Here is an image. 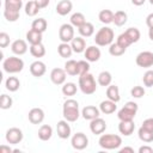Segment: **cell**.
Instances as JSON below:
<instances>
[{"label":"cell","mask_w":153,"mask_h":153,"mask_svg":"<svg viewBox=\"0 0 153 153\" xmlns=\"http://www.w3.org/2000/svg\"><path fill=\"white\" fill-rule=\"evenodd\" d=\"M62 115H63V118L66 121H68V122H75L79 118V116H80L79 103L75 99H67L63 103Z\"/></svg>","instance_id":"6da1fadb"},{"label":"cell","mask_w":153,"mask_h":153,"mask_svg":"<svg viewBox=\"0 0 153 153\" xmlns=\"http://www.w3.org/2000/svg\"><path fill=\"white\" fill-rule=\"evenodd\" d=\"M79 88L84 94H92L97 90V82L91 73L79 75Z\"/></svg>","instance_id":"7a4b0ae2"},{"label":"cell","mask_w":153,"mask_h":153,"mask_svg":"<svg viewBox=\"0 0 153 153\" xmlns=\"http://www.w3.org/2000/svg\"><path fill=\"white\" fill-rule=\"evenodd\" d=\"M98 143L104 149H117L122 145V137L116 134H102Z\"/></svg>","instance_id":"3957f363"},{"label":"cell","mask_w":153,"mask_h":153,"mask_svg":"<svg viewBox=\"0 0 153 153\" xmlns=\"http://www.w3.org/2000/svg\"><path fill=\"white\" fill-rule=\"evenodd\" d=\"M114 37H115V33H114L112 29L104 26L97 31V33L94 36V42L99 47H106L112 43Z\"/></svg>","instance_id":"277c9868"},{"label":"cell","mask_w":153,"mask_h":153,"mask_svg":"<svg viewBox=\"0 0 153 153\" xmlns=\"http://www.w3.org/2000/svg\"><path fill=\"white\" fill-rule=\"evenodd\" d=\"M137 104L135 102H127L124 106L117 112V117L120 121H133L137 112Z\"/></svg>","instance_id":"5b68a950"},{"label":"cell","mask_w":153,"mask_h":153,"mask_svg":"<svg viewBox=\"0 0 153 153\" xmlns=\"http://www.w3.org/2000/svg\"><path fill=\"white\" fill-rule=\"evenodd\" d=\"M2 67H4V71L7 73H11V74L19 73L24 68V61L20 57L10 56L2 62Z\"/></svg>","instance_id":"8992f818"},{"label":"cell","mask_w":153,"mask_h":153,"mask_svg":"<svg viewBox=\"0 0 153 153\" xmlns=\"http://www.w3.org/2000/svg\"><path fill=\"white\" fill-rule=\"evenodd\" d=\"M71 143H72V147L76 151H82L85 149L87 146H88V139L87 136L84 134V133H75L73 136H72V140H71Z\"/></svg>","instance_id":"52a82bcc"},{"label":"cell","mask_w":153,"mask_h":153,"mask_svg":"<svg viewBox=\"0 0 153 153\" xmlns=\"http://www.w3.org/2000/svg\"><path fill=\"white\" fill-rule=\"evenodd\" d=\"M59 38L63 43L72 42L74 38V26L72 24H62L59 30Z\"/></svg>","instance_id":"ba28073f"},{"label":"cell","mask_w":153,"mask_h":153,"mask_svg":"<svg viewBox=\"0 0 153 153\" xmlns=\"http://www.w3.org/2000/svg\"><path fill=\"white\" fill-rule=\"evenodd\" d=\"M135 62L139 67L142 68H149L153 66V53L152 51H141L137 54Z\"/></svg>","instance_id":"9c48e42d"},{"label":"cell","mask_w":153,"mask_h":153,"mask_svg":"<svg viewBox=\"0 0 153 153\" xmlns=\"http://www.w3.org/2000/svg\"><path fill=\"white\" fill-rule=\"evenodd\" d=\"M5 137L10 145H17L23 140V131L17 127H12L6 131Z\"/></svg>","instance_id":"30bf717a"},{"label":"cell","mask_w":153,"mask_h":153,"mask_svg":"<svg viewBox=\"0 0 153 153\" xmlns=\"http://www.w3.org/2000/svg\"><path fill=\"white\" fill-rule=\"evenodd\" d=\"M106 129V123L103 118L97 117L90 122V130L94 135H102Z\"/></svg>","instance_id":"8fae6325"},{"label":"cell","mask_w":153,"mask_h":153,"mask_svg":"<svg viewBox=\"0 0 153 153\" xmlns=\"http://www.w3.org/2000/svg\"><path fill=\"white\" fill-rule=\"evenodd\" d=\"M56 131L60 139H68L71 136V127L68 124V121L66 120L59 121L56 124Z\"/></svg>","instance_id":"7c38bea8"},{"label":"cell","mask_w":153,"mask_h":153,"mask_svg":"<svg viewBox=\"0 0 153 153\" xmlns=\"http://www.w3.org/2000/svg\"><path fill=\"white\" fill-rule=\"evenodd\" d=\"M66 71L62 68H54L50 72V80L55 85H62L66 81Z\"/></svg>","instance_id":"4fadbf2b"},{"label":"cell","mask_w":153,"mask_h":153,"mask_svg":"<svg viewBox=\"0 0 153 153\" xmlns=\"http://www.w3.org/2000/svg\"><path fill=\"white\" fill-rule=\"evenodd\" d=\"M27 118L32 124H39L44 120V111L41 108H32L29 111Z\"/></svg>","instance_id":"5bb4252c"},{"label":"cell","mask_w":153,"mask_h":153,"mask_svg":"<svg viewBox=\"0 0 153 153\" xmlns=\"http://www.w3.org/2000/svg\"><path fill=\"white\" fill-rule=\"evenodd\" d=\"M84 55L88 62H97L100 59V50L96 45H90L85 49Z\"/></svg>","instance_id":"9a60e30c"},{"label":"cell","mask_w":153,"mask_h":153,"mask_svg":"<svg viewBox=\"0 0 153 153\" xmlns=\"http://www.w3.org/2000/svg\"><path fill=\"white\" fill-rule=\"evenodd\" d=\"M45 71H47L45 63L39 61V60H37L30 65V73L36 78H41L42 75H44Z\"/></svg>","instance_id":"2e32d148"},{"label":"cell","mask_w":153,"mask_h":153,"mask_svg":"<svg viewBox=\"0 0 153 153\" xmlns=\"http://www.w3.org/2000/svg\"><path fill=\"white\" fill-rule=\"evenodd\" d=\"M99 112H100V110L98 108H96L93 105H86L81 110V116L87 121H92V120L99 117Z\"/></svg>","instance_id":"e0dca14e"},{"label":"cell","mask_w":153,"mask_h":153,"mask_svg":"<svg viewBox=\"0 0 153 153\" xmlns=\"http://www.w3.org/2000/svg\"><path fill=\"white\" fill-rule=\"evenodd\" d=\"M11 50L16 55H24L27 51V43L24 39H16L11 44Z\"/></svg>","instance_id":"ac0fdd59"},{"label":"cell","mask_w":153,"mask_h":153,"mask_svg":"<svg viewBox=\"0 0 153 153\" xmlns=\"http://www.w3.org/2000/svg\"><path fill=\"white\" fill-rule=\"evenodd\" d=\"M135 129V124L133 121H120V124H118V131L124 135V136H129L133 134Z\"/></svg>","instance_id":"d6986e66"},{"label":"cell","mask_w":153,"mask_h":153,"mask_svg":"<svg viewBox=\"0 0 153 153\" xmlns=\"http://www.w3.org/2000/svg\"><path fill=\"white\" fill-rule=\"evenodd\" d=\"M73 8V4L69 0H61L56 5V13L60 16H67Z\"/></svg>","instance_id":"ffe728a7"},{"label":"cell","mask_w":153,"mask_h":153,"mask_svg":"<svg viewBox=\"0 0 153 153\" xmlns=\"http://www.w3.org/2000/svg\"><path fill=\"white\" fill-rule=\"evenodd\" d=\"M117 109V105H116V102H112L110 99H106V100H103L100 104H99V110L100 112L105 114V115H110V114H114Z\"/></svg>","instance_id":"44dd1931"},{"label":"cell","mask_w":153,"mask_h":153,"mask_svg":"<svg viewBox=\"0 0 153 153\" xmlns=\"http://www.w3.org/2000/svg\"><path fill=\"white\" fill-rule=\"evenodd\" d=\"M71 47H72V49H73L74 53L80 54V53L85 51V49H86V42H85V39L82 37H74L72 39V42H71Z\"/></svg>","instance_id":"7402d4cb"},{"label":"cell","mask_w":153,"mask_h":153,"mask_svg":"<svg viewBox=\"0 0 153 153\" xmlns=\"http://www.w3.org/2000/svg\"><path fill=\"white\" fill-rule=\"evenodd\" d=\"M42 32H38V31H36V30H33V29H31V30H29L27 32H26V41L30 43V45L31 44H38V43H42Z\"/></svg>","instance_id":"603a6c76"},{"label":"cell","mask_w":153,"mask_h":153,"mask_svg":"<svg viewBox=\"0 0 153 153\" xmlns=\"http://www.w3.org/2000/svg\"><path fill=\"white\" fill-rule=\"evenodd\" d=\"M78 31L81 35V37H91L94 33V26H93L92 23L85 22L81 26L78 27Z\"/></svg>","instance_id":"cb8c5ba5"},{"label":"cell","mask_w":153,"mask_h":153,"mask_svg":"<svg viewBox=\"0 0 153 153\" xmlns=\"http://www.w3.org/2000/svg\"><path fill=\"white\" fill-rule=\"evenodd\" d=\"M53 136V128L48 124H43L38 129V137L42 141H48Z\"/></svg>","instance_id":"d4e9b609"},{"label":"cell","mask_w":153,"mask_h":153,"mask_svg":"<svg viewBox=\"0 0 153 153\" xmlns=\"http://www.w3.org/2000/svg\"><path fill=\"white\" fill-rule=\"evenodd\" d=\"M106 97L108 99L112 100V102H120L121 96H120V90L116 85H109L106 88Z\"/></svg>","instance_id":"484cf974"},{"label":"cell","mask_w":153,"mask_h":153,"mask_svg":"<svg viewBox=\"0 0 153 153\" xmlns=\"http://www.w3.org/2000/svg\"><path fill=\"white\" fill-rule=\"evenodd\" d=\"M5 86L10 92H16L20 86V81L17 76H8L5 81Z\"/></svg>","instance_id":"4316f807"},{"label":"cell","mask_w":153,"mask_h":153,"mask_svg":"<svg viewBox=\"0 0 153 153\" xmlns=\"http://www.w3.org/2000/svg\"><path fill=\"white\" fill-rule=\"evenodd\" d=\"M127 19H128V16H127V13L124 11H116L114 13V20H112V23L116 26H123L127 23Z\"/></svg>","instance_id":"83f0119b"},{"label":"cell","mask_w":153,"mask_h":153,"mask_svg":"<svg viewBox=\"0 0 153 153\" xmlns=\"http://www.w3.org/2000/svg\"><path fill=\"white\" fill-rule=\"evenodd\" d=\"M30 54L33 56V57H43L45 55V48L42 43H38V44H31L30 45Z\"/></svg>","instance_id":"f1b7e54d"},{"label":"cell","mask_w":153,"mask_h":153,"mask_svg":"<svg viewBox=\"0 0 153 153\" xmlns=\"http://www.w3.org/2000/svg\"><path fill=\"white\" fill-rule=\"evenodd\" d=\"M57 53H59V55H60L61 57L67 59V57H71V55H72V53H73V49H72L71 44L61 42V43L59 44V47H57Z\"/></svg>","instance_id":"f546056e"},{"label":"cell","mask_w":153,"mask_h":153,"mask_svg":"<svg viewBox=\"0 0 153 153\" xmlns=\"http://www.w3.org/2000/svg\"><path fill=\"white\" fill-rule=\"evenodd\" d=\"M111 81H112V75H111L110 72L103 71V72L99 73V75H98V84L100 86H104V87L109 86V85H111Z\"/></svg>","instance_id":"4dcf8cb0"},{"label":"cell","mask_w":153,"mask_h":153,"mask_svg":"<svg viewBox=\"0 0 153 153\" xmlns=\"http://www.w3.org/2000/svg\"><path fill=\"white\" fill-rule=\"evenodd\" d=\"M98 19L103 24H110L114 20V12L110 10H102L98 14Z\"/></svg>","instance_id":"1f68e13d"},{"label":"cell","mask_w":153,"mask_h":153,"mask_svg":"<svg viewBox=\"0 0 153 153\" xmlns=\"http://www.w3.org/2000/svg\"><path fill=\"white\" fill-rule=\"evenodd\" d=\"M65 71L68 75H78V61L75 60H68L65 63Z\"/></svg>","instance_id":"d6a6232c"},{"label":"cell","mask_w":153,"mask_h":153,"mask_svg":"<svg viewBox=\"0 0 153 153\" xmlns=\"http://www.w3.org/2000/svg\"><path fill=\"white\" fill-rule=\"evenodd\" d=\"M137 135H139V139L143 142H152L153 141V131H149L147 129H145L143 127H140L139 130H137Z\"/></svg>","instance_id":"836d02e7"},{"label":"cell","mask_w":153,"mask_h":153,"mask_svg":"<svg viewBox=\"0 0 153 153\" xmlns=\"http://www.w3.org/2000/svg\"><path fill=\"white\" fill-rule=\"evenodd\" d=\"M39 10H41V8L38 7V5L36 4L35 0H31V1L26 2V5H25V13H26L29 17H35V16L38 13Z\"/></svg>","instance_id":"e575fe53"},{"label":"cell","mask_w":153,"mask_h":153,"mask_svg":"<svg viewBox=\"0 0 153 153\" xmlns=\"http://www.w3.org/2000/svg\"><path fill=\"white\" fill-rule=\"evenodd\" d=\"M47 26H48V24H47V20L44 18L35 19L32 22V24H31V29H33V30H36L38 32H42V33L47 30Z\"/></svg>","instance_id":"d590c367"},{"label":"cell","mask_w":153,"mask_h":153,"mask_svg":"<svg viewBox=\"0 0 153 153\" xmlns=\"http://www.w3.org/2000/svg\"><path fill=\"white\" fill-rule=\"evenodd\" d=\"M126 50H127V48H123L117 42L116 43H111L109 45V54L112 55V56H122L126 53Z\"/></svg>","instance_id":"8d00e7d4"},{"label":"cell","mask_w":153,"mask_h":153,"mask_svg":"<svg viewBox=\"0 0 153 153\" xmlns=\"http://www.w3.org/2000/svg\"><path fill=\"white\" fill-rule=\"evenodd\" d=\"M85 22H86V18H85V16H84L81 12L73 13L72 17H71V24H72L74 27H79V26H81Z\"/></svg>","instance_id":"74e56055"},{"label":"cell","mask_w":153,"mask_h":153,"mask_svg":"<svg viewBox=\"0 0 153 153\" xmlns=\"http://www.w3.org/2000/svg\"><path fill=\"white\" fill-rule=\"evenodd\" d=\"M124 33L128 36V38L130 39L131 43H136L140 39V36H141L139 29H136V27H129L124 31Z\"/></svg>","instance_id":"f35d334b"},{"label":"cell","mask_w":153,"mask_h":153,"mask_svg":"<svg viewBox=\"0 0 153 153\" xmlns=\"http://www.w3.org/2000/svg\"><path fill=\"white\" fill-rule=\"evenodd\" d=\"M4 5H5V10L20 11L23 6V0H5Z\"/></svg>","instance_id":"ab89813d"},{"label":"cell","mask_w":153,"mask_h":153,"mask_svg":"<svg viewBox=\"0 0 153 153\" xmlns=\"http://www.w3.org/2000/svg\"><path fill=\"white\" fill-rule=\"evenodd\" d=\"M76 90L78 88H76V85L74 82H65L62 86V93L65 96H68V97L74 96L76 93Z\"/></svg>","instance_id":"60d3db41"},{"label":"cell","mask_w":153,"mask_h":153,"mask_svg":"<svg viewBox=\"0 0 153 153\" xmlns=\"http://www.w3.org/2000/svg\"><path fill=\"white\" fill-rule=\"evenodd\" d=\"M4 17L7 22H16L19 19V11L14 10H4Z\"/></svg>","instance_id":"b9f144b4"},{"label":"cell","mask_w":153,"mask_h":153,"mask_svg":"<svg viewBox=\"0 0 153 153\" xmlns=\"http://www.w3.org/2000/svg\"><path fill=\"white\" fill-rule=\"evenodd\" d=\"M12 103H13V100H12V98L10 97V96H7V94H1V97H0V108L2 109V110H7V109H10L11 106H12Z\"/></svg>","instance_id":"7bdbcfd3"},{"label":"cell","mask_w":153,"mask_h":153,"mask_svg":"<svg viewBox=\"0 0 153 153\" xmlns=\"http://www.w3.org/2000/svg\"><path fill=\"white\" fill-rule=\"evenodd\" d=\"M90 71V63L87 60H80L78 61V75H82L88 73Z\"/></svg>","instance_id":"ee69618b"},{"label":"cell","mask_w":153,"mask_h":153,"mask_svg":"<svg viewBox=\"0 0 153 153\" xmlns=\"http://www.w3.org/2000/svg\"><path fill=\"white\" fill-rule=\"evenodd\" d=\"M142 81H143V85L147 86V87H152V86H153V71H152V69L147 71V72L143 74Z\"/></svg>","instance_id":"f6af8a7d"},{"label":"cell","mask_w":153,"mask_h":153,"mask_svg":"<svg viewBox=\"0 0 153 153\" xmlns=\"http://www.w3.org/2000/svg\"><path fill=\"white\" fill-rule=\"evenodd\" d=\"M116 42H117L120 45H122L123 48H128L130 44H133V43L130 42V39L128 38V36H127L124 32H123V33H121V35L117 37V41H116Z\"/></svg>","instance_id":"bcb514c9"},{"label":"cell","mask_w":153,"mask_h":153,"mask_svg":"<svg viewBox=\"0 0 153 153\" xmlns=\"http://www.w3.org/2000/svg\"><path fill=\"white\" fill-rule=\"evenodd\" d=\"M130 94L134 98H141L142 96H145V88L142 86H134L130 90Z\"/></svg>","instance_id":"7dc6e473"},{"label":"cell","mask_w":153,"mask_h":153,"mask_svg":"<svg viewBox=\"0 0 153 153\" xmlns=\"http://www.w3.org/2000/svg\"><path fill=\"white\" fill-rule=\"evenodd\" d=\"M10 44V36L6 32H0V47L6 48Z\"/></svg>","instance_id":"c3c4849f"},{"label":"cell","mask_w":153,"mask_h":153,"mask_svg":"<svg viewBox=\"0 0 153 153\" xmlns=\"http://www.w3.org/2000/svg\"><path fill=\"white\" fill-rule=\"evenodd\" d=\"M141 127H143L145 129H147V130H149V131H153V118H152V117L146 118V120L142 122V126H141Z\"/></svg>","instance_id":"681fc988"},{"label":"cell","mask_w":153,"mask_h":153,"mask_svg":"<svg viewBox=\"0 0 153 153\" xmlns=\"http://www.w3.org/2000/svg\"><path fill=\"white\" fill-rule=\"evenodd\" d=\"M139 153H153V148L149 146H141L139 148Z\"/></svg>","instance_id":"f907efd6"},{"label":"cell","mask_w":153,"mask_h":153,"mask_svg":"<svg viewBox=\"0 0 153 153\" xmlns=\"http://www.w3.org/2000/svg\"><path fill=\"white\" fill-rule=\"evenodd\" d=\"M35 1H36V4L38 5L39 8H45L49 5V1L50 0H35Z\"/></svg>","instance_id":"816d5d0a"},{"label":"cell","mask_w":153,"mask_h":153,"mask_svg":"<svg viewBox=\"0 0 153 153\" xmlns=\"http://www.w3.org/2000/svg\"><path fill=\"white\" fill-rule=\"evenodd\" d=\"M146 24H147V26L151 29V27H153V13H149L148 16H147V18H146Z\"/></svg>","instance_id":"f5cc1de1"},{"label":"cell","mask_w":153,"mask_h":153,"mask_svg":"<svg viewBox=\"0 0 153 153\" xmlns=\"http://www.w3.org/2000/svg\"><path fill=\"white\" fill-rule=\"evenodd\" d=\"M13 152V149H11L10 147H7V146H0V153H12Z\"/></svg>","instance_id":"db71d44e"},{"label":"cell","mask_w":153,"mask_h":153,"mask_svg":"<svg viewBox=\"0 0 153 153\" xmlns=\"http://www.w3.org/2000/svg\"><path fill=\"white\" fill-rule=\"evenodd\" d=\"M134 153V149L131 148V147H123V148H121L120 149V153Z\"/></svg>","instance_id":"11a10c76"},{"label":"cell","mask_w":153,"mask_h":153,"mask_svg":"<svg viewBox=\"0 0 153 153\" xmlns=\"http://www.w3.org/2000/svg\"><path fill=\"white\" fill-rule=\"evenodd\" d=\"M146 2V0H131V4L135 5V6H141Z\"/></svg>","instance_id":"9f6ffc18"},{"label":"cell","mask_w":153,"mask_h":153,"mask_svg":"<svg viewBox=\"0 0 153 153\" xmlns=\"http://www.w3.org/2000/svg\"><path fill=\"white\" fill-rule=\"evenodd\" d=\"M148 36H149V39L153 41V27H151V29L148 30Z\"/></svg>","instance_id":"6f0895ef"},{"label":"cell","mask_w":153,"mask_h":153,"mask_svg":"<svg viewBox=\"0 0 153 153\" xmlns=\"http://www.w3.org/2000/svg\"><path fill=\"white\" fill-rule=\"evenodd\" d=\"M149 2H151V5H153V0H149Z\"/></svg>","instance_id":"680465c9"}]
</instances>
